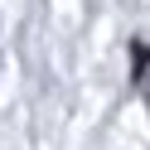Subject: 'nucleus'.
<instances>
[{
    "label": "nucleus",
    "instance_id": "obj_1",
    "mask_svg": "<svg viewBox=\"0 0 150 150\" xmlns=\"http://www.w3.org/2000/svg\"><path fill=\"white\" fill-rule=\"evenodd\" d=\"M131 63H136V87L150 102V44H131Z\"/></svg>",
    "mask_w": 150,
    "mask_h": 150
}]
</instances>
